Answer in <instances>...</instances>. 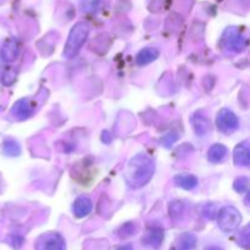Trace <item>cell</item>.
<instances>
[{"mask_svg":"<svg viewBox=\"0 0 250 250\" xmlns=\"http://www.w3.org/2000/svg\"><path fill=\"white\" fill-rule=\"evenodd\" d=\"M155 171L154 161L146 154H138L129 160L127 165L126 177L127 185L131 188H142L151 180Z\"/></svg>","mask_w":250,"mask_h":250,"instance_id":"6da1fadb","label":"cell"},{"mask_svg":"<svg viewBox=\"0 0 250 250\" xmlns=\"http://www.w3.org/2000/svg\"><path fill=\"white\" fill-rule=\"evenodd\" d=\"M88 33H89V27L87 23H84V22L76 23L68 34L67 42H66L62 53L63 58L68 59V60L75 58L87 41Z\"/></svg>","mask_w":250,"mask_h":250,"instance_id":"7a4b0ae2","label":"cell"},{"mask_svg":"<svg viewBox=\"0 0 250 250\" xmlns=\"http://www.w3.org/2000/svg\"><path fill=\"white\" fill-rule=\"evenodd\" d=\"M217 222L221 231L232 233L241 226L242 216L234 207H224L217 214Z\"/></svg>","mask_w":250,"mask_h":250,"instance_id":"3957f363","label":"cell"},{"mask_svg":"<svg viewBox=\"0 0 250 250\" xmlns=\"http://www.w3.org/2000/svg\"><path fill=\"white\" fill-rule=\"evenodd\" d=\"M216 126L221 133L232 134L238 129L239 120L229 109H221L216 116Z\"/></svg>","mask_w":250,"mask_h":250,"instance_id":"277c9868","label":"cell"},{"mask_svg":"<svg viewBox=\"0 0 250 250\" xmlns=\"http://www.w3.org/2000/svg\"><path fill=\"white\" fill-rule=\"evenodd\" d=\"M66 243L58 232H48L37 239L36 250H65Z\"/></svg>","mask_w":250,"mask_h":250,"instance_id":"5b68a950","label":"cell"},{"mask_svg":"<svg viewBox=\"0 0 250 250\" xmlns=\"http://www.w3.org/2000/svg\"><path fill=\"white\" fill-rule=\"evenodd\" d=\"M224 43L225 49H229L232 53H239V51L244 50L247 46V42L238 32L236 31H227L224 36Z\"/></svg>","mask_w":250,"mask_h":250,"instance_id":"8992f818","label":"cell"},{"mask_svg":"<svg viewBox=\"0 0 250 250\" xmlns=\"http://www.w3.org/2000/svg\"><path fill=\"white\" fill-rule=\"evenodd\" d=\"M34 112V104L32 103L31 99L28 98H23V99L17 100L14 104L11 109V115L16 117L17 120H26L32 116Z\"/></svg>","mask_w":250,"mask_h":250,"instance_id":"52a82bcc","label":"cell"},{"mask_svg":"<svg viewBox=\"0 0 250 250\" xmlns=\"http://www.w3.org/2000/svg\"><path fill=\"white\" fill-rule=\"evenodd\" d=\"M20 50H21V45L20 42L16 38H9L5 41L4 45H2L1 51H0V56L6 62H12L19 56Z\"/></svg>","mask_w":250,"mask_h":250,"instance_id":"ba28073f","label":"cell"},{"mask_svg":"<svg viewBox=\"0 0 250 250\" xmlns=\"http://www.w3.org/2000/svg\"><path fill=\"white\" fill-rule=\"evenodd\" d=\"M93 203L87 195H81L73 202L72 212L77 219H83L92 212Z\"/></svg>","mask_w":250,"mask_h":250,"instance_id":"9c48e42d","label":"cell"},{"mask_svg":"<svg viewBox=\"0 0 250 250\" xmlns=\"http://www.w3.org/2000/svg\"><path fill=\"white\" fill-rule=\"evenodd\" d=\"M190 121H192L194 132L199 137L207 134L208 132H209L210 126H211L209 117H208L203 111L195 112V114L192 116V119H190Z\"/></svg>","mask_w":250,"mask_h":250,"instance_id":"30bf717a","label":"cell"},{"mask_svg":"<svg viewBox=\"0 0 250 250\" xmlns=\"http://www.w3.org/2000/svg\"><path fill=\"white\" fill-rule=\"evenodd\" d=\"M233 160L237 166L248 167L250 164V150H249L248 142L247 141L242 142V143H239L238 146L234 148Z\"/></svg>","mask_w":250,"mask_h":250,"instance_id":"8fae6325","label":"cell"},{"mask_svg":"<svg viewBox=\"0 0 250 250\" xmlns=\"http://www.w3.org/2000/svg\"><path fill=\"white\" fill-rule=\"evenodd\" d=\"M164 237H165V233H164V229L161 227H151L146 231L143 242L144 244L151 247V248L159 249L164 242Z\"/></svg>","mask_w":250,"mask_h":250,"instance_id":"7c38bea8","label":"cell"},{"mask_svg":"<svg viewBox=\"0 0 250 250\" xmlns=\"http://www.w3.org/2000/svg\"><path fill=\"white\" fill-rule=\"evenodd\" d=\"M229 158V149L224 144H214L208 151V160L211 164H221Z\"/></svg>","mask_w":250,"mask_h":250,"instance_id":"4fadbf2b","label":"cell"},{"mask_svg":"<svg viewBox=\"0 0 250 250\" xmlns=\"http://www.w3.org/2000/svg\"><path fill=\"white\" fill-rule=\"evenodd\" d=\"M160 53L155 48H144L136 55V63L138 66H146L155 61Z\"/></svg>","mask_w":250,"mask_h":250,"instance_id":"5bb4252c","label":"cell"},{"mask_svg":"<svg viewBox=\"0 0 250 250\" xmlns=\"http://www.w3.org/2000/svg\"><path fill=\"white\" fill-rule=\"evenodd\" d=\"M173 182H175V185L177 187L183 188L186 190H192L197 187L199 181H198V178L194 175H187V173H185V175L175 176Z\"/></svg>","mask_w":250,"mask_h":250,"instance_id":"9a60e30c","label":"cell"},{"mask_svg":"<svg viewBox=\"0 0 250 250\" xmlns=\"http://www.w3.org/2000/svg\"><path fill=\"white\" fill-rule=\"evenodd\" d=\"M197 246V237L193 233H183L176 241V247L177 250H192Z\"/></svg>","mask_w":250,"mask_h":250,"instance_id":"2e32d148","label":"cell"},{"mask_svg":"<svg viewBox=\"0 0 250 250\" xmlns=\"http://www.w3.org/2000/svg\"><path fill=\"white\" fill-rule=\"evenodd\" d=\"M186 207L185 203L182 200H173L170 203V207H168V212H170V216L172 219H181L183 215L186 214Z\"/></svg>","mask_w":250,"mask_h":250,"instance_id":"e0dca14e","label":"cell"},{"mask_svg":"<svg viewBox=\"0 0 250 250\" xmlns=\"http://www.w3.org/2000/svg\"><path fill=\"white\" fill-rule=\"evenodd\" d=\"M2 153L6 156H19L21 154V146L15 139H6L2 146Z\"/></svg>","mask_w":250,"mask_h":250,"instance_id":"ac0fdd59","label":"cell"},{"mask_svg":"<svg viewBox=\"0 0 250 250\" xmlns=\"http://www.w3.org/2000/svg\"><path fill=\"white\" fill-rule=\"evenodd\" d=\"M137 232V226L132 222H127L124 226H121L119 229V236L121 238H127V237H131L133 234H136Z\"/></svg>","mask_w":250,"mask_h":250,"instance_id":"d6986e66","label":"cell"},{"mask_svg":"<svg viewBox=\"0 0 250 250\" xmlns=\"http://www.w3.org/2000/svg\"><path fill=\"white\" fill-rule=\"evenodd\" d=\"M248 187H249V180L248 177H244V176L236 178V181H234L233 183L234 190H236L237 193H239V194L246 193L247 190H248Z\"/></svg>","mask_w":250,"mask_h":250,"instance_id":"ffe728a7","label":"cell"},{"mask_svg":"<svg viewBox=\"0 0 250 250\" xmlns=\"http://www.w3.org/2000/svg\"><path fill=\"white\" fill-rule=\"evenodd\" d=\"M102 5V0H83L82 9L87 12H97Z\"/></svg>","mask_w":250,"mask_h":250,"instance_id":"44dd1931","label":"cell"},{"mask_svg":"<svg viewBox=\"0 0 250 250\" xmlns=\"http://www.w3.org/2000/svg\"><path fill=\"white\" fill-rule=\"evenodd\" d=\"M15 81H16V71L11 67L5 70L4 75H2V84L11 85Z\"/></svg>","mask_w":250,"mask_h":250,"instance_id":"7402d4cb","label":"cell"},{"mask_svg":"<svg viewBox=\"0 0 250 250\" xmlns=\"http://www.w3.org/2000/svg\"><path fill=\"white\" fill-rule=\"evenodd\" d=\"M203 215H204L207 219L214 220L215 216H216V208H215L214 204H207L203 209Z\"/></svg>","mask_w":250,"mask_h":250,"instance_id":"603a6c76","label":"cell"},{"mask_svg":"<svg viewBox=\"0 0 250 250\" xmlns=\"http://www.w3.org/2000/svg\"><path fill=\"white\" fill-rule=\"evenodd\" d=\"M249 227H246L243 232H241L239 234V239H238V244L241 247H243L244 249H249V232H248Z\"/></svg>","mask_w":250,"mask_h":250,"instance_id":"cb8c5ba5","label":"cell"},{"mask_svg":"<svg viewBox=\"0 0 250 250\" xmlns=\"http://www.w3.org/2000/svg\"><path fill=\"white\" fill-rule=\"evenodd\" d=\"M7 241H9L10 246L14 247L15 249H20L22 247V244H23V238H22L21 236H16V234L9 236Z\"/></svg>","mask_w":250,"mask_h":250,"instance_id":"d4e9b609","label":"cell"},{"mask_svg":"<svg viewBox=\"0 0 250 250\" xmlns=\"http://www.w3.org/2000/svg\"><path fill=\"white\" fill-rule=\"evenodd\" d=\"M204 250H224L221 247H217V246H209V247H205Z\"/></svg>","mask_w":250,"mask_h":250,"instance_id":"484cf974","label":"cell"},{"mask_svg":"<svg viewBox=\"0 0 250 250\" xmlns=\"http://www.w3.org/2000/svg\"><path fill=\"white\" fill-rule=\"evenodd\" d=\"M115 250H133V248H132V246H129V244H127V246H121V247H119V248H116Z\"/></svg>","mask_w":250,"mask_h":250,"instance_id":"4316f807","label":"cell"}]
</instances>
